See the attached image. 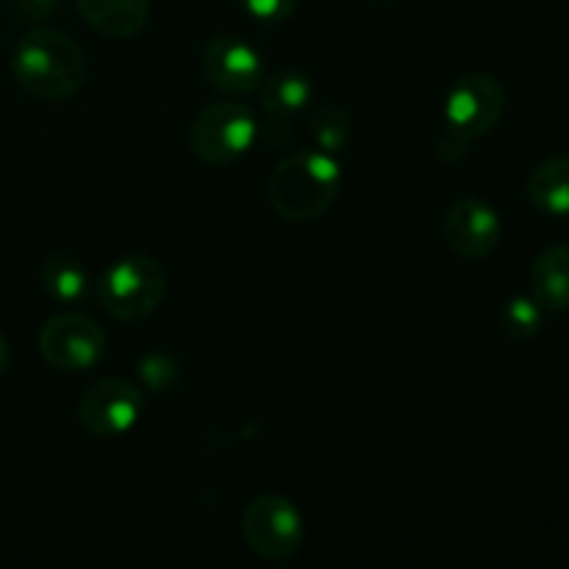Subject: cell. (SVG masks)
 <instances>
[{
	"instance_id": "cell-7",
	"label": "cell",
	"mask_w": 569,
	"mask_h": 569,
	"mask_svg": "<svg viewBox=\"0 0 569 569\" xmlns=\"http://www.w3.org/2000/svg\"><path fill=\"white\" fill-rule=\"evenodd\" d=\"M39 353L53 370L83 372L98 365L109 348V337L103 328L87 315L67 311L56 315L39 328Z\"/></svg>"
},
{
	"instance_id": "cell-14",
	"label": "cell",
	"mask_w": 569,
	"mask_h": 569,
	"mask_svg": "<svg viewBox=\"0 0 569 569\" xmlns=\"http://www.w3.org/2000/svg\"><path fill=\"white\" fill-rule=\"evenodd\" d=\"M528 198L542 214H569V153H559L533 167L528 178Z\"/></svg>"
},
{
	"instance_id": "cell-6",
	"label": "cell",
	"mask_w": 569,
	"mask_h": 569,
	"mask_svg": "<svg viewBox=\"0 0 569 569\" xmlns=\"http://www.w3.org/2000/svg\"><path fill=\"white\" fill-rule=\"evenodd\" d=\"M244 545L267 561H289L303 548V517L283 495H261L242 515Z\"/></svg>"
},
{
	"instance_id": "cell-1",
	"label": "cell",
	"mask_w": 569,
	"mask_h": 569,
	"mask_svg": "<svg viewBox=\"0 0 569 569\" xmlns=\"http://www.w3.org/2000/svg\"><path fill=\"white\" fill-rule=\"evenodd\" d=\"M87 56L81 44L53 28H33L11 50L17 87L39 100H67L87 83Z\"/></svg>"
},
{
	"instance_id": "cell-12",
	"label": "cell",
	"mask_w": 569,
	"mask_h": 569,
	"mask_svg": "<svg viewBox=\"0 0 569 569\" xmlns=\"http://www.w3.org/2000/svg\"><path fill=\"white\" fill-rule=\"evenodd\" d=\"M92 31L106 39H131L148 26L150 0H76Z\"/></svg>"
},
{
	"instance_id": "cell-16",
	"label": "cell",
	"mask_w": 569,
	"mask_h": 569,
	"mask_svg": "<svg viewBox=\"0 0 569 569\" xmlns=\"http://www.w3.org/2000/svg\"><path fill=\"white\" fill-rule=\"evenodd\" d=\"M309 131L311 139H315V148L337 159V153L345 150L350 133H353V117H350V111L345 106L322 103L311 114Z\"/></svg>"
},
{
	"instance_id": "cell-11",
	"label": "cell",
	"mask_w": 569,
	"mask_h": 569,
	"mask_svg": "<svg viewBox=\"0 0 569 569\" xmlns=\"http://www.w3.org/2000/svg\"><path fill=\"white\" fill-rule=\"evenodd\" d=\"M261 109H264V133L270 142H281L283 128L295 126L306 106L311 103V81L300 70H278L261 81Z\"/></svg>"
},
{
	"instance_id": "cell-13",
	"label": "cell",
	"mask_w": 569,
	"mask_h": 569,
	"mask_svg": "<svg viewBox=\"0 0 569 569\" xmlns=\"http://www.w3.org/2000/svg\"><path fill=\"white\" fill-rule=\"evenodd\" d=\"M528 287L545 311H569V244H553L533 259Z\"/></svg>"
},
{
	"instance_id": "cell-20",
	"label": "cell",
	"mask_w": 569,
	"mask_h": 569,
	"mask_svg": "<svg viewBox=\"0 0 569 569\" xmlns=\"http://www.w3.org/2000/svg\"><path fill=\"white\" fill-rule=\"evenodd\" d=\"M59 3L61 0H11V9L17 11L20 20L37 22L53 14V11L59 9Z\"/></svg>"
},
{
	"instance_id": "cell-5",
	"label": "cell",
	"mask_w": 569,
	"mask_h": 569,
	"mask_svg": "<svg viewBox=\"0 0 569 569\" xmlns=\"http://www.w3.org/2000/svg\"><path fill=\"white\" fill-rule=\"evenodd\" d=\"M259 137L256 114L237 100L211 103L189 126V148L203 164L228 167L242 159Z\"/></svg>"
},
{
	"instance_id": "cell-15",
	"label": "cell",
	"mask_w": 569,
	"mask_h": 569,
	"mask_svg": "<svg viewBox=\"0 0 569 569\" xmlns=\"http://www.w3.org/2000/svg\"><path fill=\"white\" fill-rule=\"evenodd\" d=\"M39 281L59 303H78L87 295V270L72 256H50L39 270Z\"/></svg>"
},
{
	"instance_id": "cell-3",
	"label": "cell",
	"mask_w": 569,
	"mask_h": 569,
	"mask_svg": "<svg viewBox=\"0 0 569 569\" xmlns=\"http://www.w3.org/2000/svg\"><path fill=\"white\" fill-rule=\"evenodd\" d=\"M506 111V89L489 72H467L453 83L445 103L437 156L445 164H459L478 137L492 131Z\"/></svg>"
},
{
	"instance_id": "cell-17",
	"label": "cell",
	"mask_w": 569,
	"mask_h": 569,
	"mask_svg": "<svg viewBox=\"0 0 569 569\" xmlns=\"http://www.w3.org/2000/svg\"><path fill=\"white\" fill-rule=\"evenodd\" d=\"M545 309L531 298V295H517L509 303L500 309V326H503V333L515 342H522V339L537 337L539 328H542Z\"/></svg>"
},
{
	"instance_id": "cell-10",
	"label": "cell",
	"mask_w": 569,
	"mask_h": 569,
	"mask_svg": "<svg viewBox=\"0 0 569 569\" xmlns=\"http://www.w3.org/2000/svg\"><path fill=\"white\" fill-rule=\"evenodd\" d=\"M442 239L456 256L470 261H483L498 250L500 239H503V222H500L498 211L481 198L453 200L442 214Z\"/></svg>"
},
{
	"instance_id": "cell-19",
	"label": "cell",
	"mask_w": 569,
	"mask_h": 569,
	"mask_svg": "<svg viewBox=\"0 0 569 569\" xmlns=\"http://www.w3.org/2000/svg\"><path fill=\"white\" fill-rule=\"evenodd\" d=\"M242 9L248 11L253 20L261 22H281L289 20L298 9V0H239Z\"/></svg>"
},
{
	"instance_id": "cell-2",
	"label": "cell",
	"mask_w": 569,
	"mask_h": 569,
	"mask_svg": "<svg viewBox=\"0 0 569 569\" xmlns=\"http://www.w3.org/2000/svg\"><path fill=\"white\" fill-rule=\"evenodd\" d=\"M342 172L333 156L322 150H298L278 161L270 176V203L283 220L309 222L326 214L339 198Z\"/></svg>"
},
{
	"instance_id": "cell-4",
	"label": "cell",
	"mask_w": 569,
	"mask_h": 569,
	"mask_svg": "<svg viewBox=\"0 0 569 569\" xmlns=\"http://www.w3.org/2000/svg\"><path fill=\"white\" fill-rule=\"evenodd\" d=\"M167 295V272L153 256H122L98 281V300L106 315L139 322L153 315Z\"/></svg>"
},
{
	"instance_id": "cell-21",
	"label": "cell",
	"mask_w": 569,
	"mask_h": 569,
	"mask_svg": "<svg viewBox=\"0 0 569 569\" xmlns=\"http://www.w3.org/2000/svg\"><path fill=\"white\" fill-rule=\"evenodd\" d=\"M9 367H11V345H9V339L0 333V378L9 372Z\"/></svg>"
},
{
	"instance_id": "cell-9",
	"label": "cell",
	"mask_w": 569,
	"mask_h": 569,
	"mask_svg": "<svg viewBox=\"0 0 569 569\" xmlns=\"http://www.w3.org/2000/svg\"><path fill=\"white\" fill-rule=\"evenodd\" d=\"M200 72L222 94H250L264 81V64L259 50L233 33H220L206 42L200 56Z\"/></svg>"
},
{
	"instance_id": "cell-8",
	"label": "cell",
	"mask_w": 569,
	"mask_h": 569,
	"mask_svg": "<svg viewBox=\"0 0 569 569\" xmlns=\"http://www.w3.org/2000/svg\"><path fill=\"white\" fill-rule=\"evenodd\" d=\"M144 409L142 389L120 376L94 381L78 400V422L98 439H114L131 431Z\"/></svg>"
},
{
	"instance_id": "cell-18",
	"label": "cell",
	"mask_w": 569,
	"mask_h": 569,
	"mask_svg": "<svg viewBox=\"0 0 569 569\" xmlns=\"http://www.w3.org/2000/svg\"><path fill=\"white\" fill-rule=\"evenodd\" d=\"M139 376H142L144 387H148L150 392H167V389L178 383L181 370H178V365L170 356H148V359L139 365Z\"/></svg>"
}]
</instances>
